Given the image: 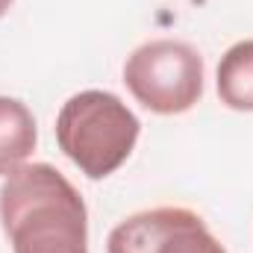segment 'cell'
I'll return each instance as SVG.
<instances>
[{
	"label": "cell",
	"instance_id": "1",
	"mask_svg": "<svg viewBox=\"0 0 253 253\" xmlns=\"http://www.w3.org/2000/svg\"><path fill=\"white\" fill-rule=\"evenodd\" d=\"M0 227L12 253H88L80 191L47 162L21 165L0 189Z\"/></svg>",
	"mask_w": 253,
	"mask_h": 253
},
{
	"label": "cell",
	"instance_id": "2",
	"mask_svg": "<svg viewBox=\"0 0 253 253\" xmlns=\"http://www.w3.org/2000/svg\"><path fill=\"white\" fill-rule=\"evenodd\" d=\"M138 132V118L112 91H80L65 100L56 115L59 150L91 180H103L124 165Z\"/></svg>",
	"mask_w": 253,
	"mask_h": 253
},
{
	"label": "cell",
	"instance_id": "3",
	"mask_svg": "<svg viewBox=\"0 0 253 253\" xmlns=\"http://www.w3.org/2000/svg\"><path fill=\"white\" fill-rule=\"evenodd\" d=\"M124 83L144 109L183 115L203 94V59L186 42L156 39L129 53Z\"/></svg>",
	"mask_w": 253,
	"mask_h": 253
},
{
	"label": "cell",
	"instance_id": "4",
	"mask_svg": "<svg viewBox=\"0 0 253 253\" xmlns=\"http://www.w3.org/2000/svg\"><path fill=\"white\" fill-rule=\"evenodd\" d=\"M106 253H227L203 218L186 206H156L121 221Z\"/></svg>",
	"mask_w": 253,
	"mask_h": 253
},
{
	"label": "cell",
	"instance_id": "5",
	"mask_svg": "<svg viewBox=\"0 0 253 253\" xmlns=\"http://www.w3.org/2000/svg\"><path fill=\"white\" fill-rule=\"evenodd\" d=\"M39 141L36 118L18 97H0V177L15 174Z\"/></svg>",
	"mask_w": 253,
	"mask_h": 253
},
{
	"label": "cell",
	"instance_id": "6",
	"mask_svg": "<svg viewBox=\"0 0 253 253\" xmlns=\"http://www.w3.org/2000/svg\"><path fill=\"white\" fill-rule=\"evenodd\" d=\"M218 97L236 112H253V39L233 44L218 62Z\"/></svg>",
	"mask_w": 253,
	"mask_h": 253
},
{
	"label": "cell",
	"instance_id": "7",
	"mask_svg": "<svg viewBox=\"0 0 253 253\" xmlns=\"http://www.w3.org/2000/svg\"><path fill=\"white\" fill-rule=\"evenodd\" d=\"M9 6H12V0H0V18L9 12Z\"/></svg>",
	"mask_w": 253,
	"mask_h": 253
}]
</instances>
